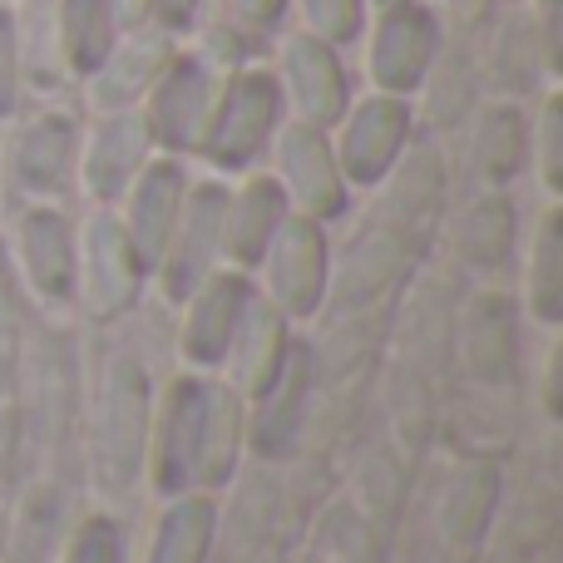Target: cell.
I'll use <instances>...</instances> for the list:
<instances>
[{"mask_svg": "<svg viewBox=\"0 0 563 563\" xmlns=\"http://www.w3.org/2000/svg\"><path fill=\"white\" fill-rule=\"evenodd\" d=\"M525 148H529L525 114H519L515 104L489 109L485 124H479V168H485L495 184H505V178L525 164Z\"/></svg>", "mask_w": 563, "mask_h": 563, "instance_id": "2e32d148", "label": "cell"}, {"mask_svg": "<svg viewBox=\"0 0 563 563\" xmlns=\"http://www.w3.org/2000/svg\"><path fill=\"white\" fill-rule=\"evenodd\" d=\"M277 282H282V297L291 307H311L317 297V282H321V238L311 223H282L277 228Z\"/></svg>", "mask_w": 563, "mask_h": 563, "instance_id": "9a60e30c", "label": "cell"}, {"mask_svg": "<svg viewBox=\"0 0 563 563\" xmlns=\"http://www.w3.org/2000/svg\"><path fill=\"white\" fill-rule=\"evenodd\" d=\"M287 10V0H233V15L243 20L247 30H273Z\"/></svg>", "mask_w": 563, "mask_h": 563, "instance_id": "7402d4cb", "label": "cell"}, {"mask_svg": "<svg viewBox=\"0 0 563 563\" xmlns=\"http://www.w3.org/2000/svg\"><path fill=\"white\" fill-rule=\"evenodd\" d=\"M282 85H287L301 124H311V129H331L351 109V85H346L336 45L317 40L311 30L307 35H291L282 45Z\"/></svg>", "mask_w": 563, "mask_h": 563, "instance_id": "5b68a950", "label": "cell"}, {"mask_svg": "<svg viewBox=\"0 0 563 563\" xmlns=\"http://www.w3.org/2000/svg\"><path fill=\"white\" fill-rule=\"evenodd\" d=\"M134 198H129V247H139L144 263H158L164 247H174V228L184 213V168L178 164H144L134 178Z\"/></svg>", "mask_w": 563, "mask_h": 563, "instance_id": "52a82bcc", "label": "cell"}, {"mask_svg": "<svg viewBox=\"0 0 563 563\" xmlns=\"http://www.w3.org/2000/svg\"><path fill=\"white\" fill-rule=\"evenodd\" d=\"M301 10H307L311 35L327 45H351L366 25V0H301Z\"/></svg>", "mask_w": 563, "mask_h": 563, "instance_id": "ac0fdd59", "label": "cell"}, {"mask_svg": "<svg viewBox=\"0 0 563 563\" xmlns=\"http://www.w3.org/2000/svg\"><path fill=\"white\" fill-rule=\"evenodd\" d=\"M168 59H174V45H168L164 30H158V35H134L129 45H114V55H109L95 75H89V79H95L99 109H109V114L129 109L139 95H148V89H154V79L164 75Z\"/></svg>", "mask_w": 563, "mask_h": 563, "instance_id": "9c48e42d", "label": "cell"}, {"mask_svg": "<svg viewBox=\"0 0 563 563\" xmlns=\"http://www.w3.org/2000/svg\"><path fill=\"white\" fill-rule=\"evenodd\" d=\"M148 148H154V134H148L144 114H134V109L109 114L104 124L95 129V139H89V158H85L89 188H95L99 198L129 194V184H134L148 164Z\"/></svg>", "mask_w": 563, "mask_h": 563, "instance_id": "ba28073f", "label": "cell"}, {"mask_svg": "<svg viewBox=\"0 0 563 563\" xmlns=\"http://www.w3.org/2000/svg\"><path fill=\"white\" fill-rule=\"evenodd\" d=\"M554 253H559V247H554V218H549L544 238H539V263H554ZM549 282H554V277L544 273V287H539V291H544V311L554 317V291H549Z\"/></svg>", "mask_w": 563, "mask_h": 563, "instance_id": "d4e9b609", "label": "cell"}, {"mask_svg": "<svg viewBox=\"0 0 563 563\" xmlns=\"http://www.w3.org/2000/svg\"><path fill=\"white\" fill-rule=\"evenodd\" d=\"M243 301H247V287L243 282H213L208 297L198 301L194 311V327H188V351L198 361H218L223 346L233 341V327L243 321Z\"/></svg>", "mask_w": 563, "mask_h": 563, "instance_id": "5bb4252c", "label": "cell"}, {"mask_svg": "<svg viewBox=\"0 0 563 563\" xmlns=\"http://www.w3.org/2000/svg\"><path fill=\"white\" fill-rule=\"evenodd\" d=\"M282 119V85L267 69H238L223 89H218L213 119H208L203 134V154L213 158L218 168H247L263 144L273 139Z\"/></svg>", "mask_w": 563, "mask_h": 563, "instance_id": "6da1fadb", "label": "cell"}, {"mask_svg": "<svg viewBox=\"0 0 563 563\" xmlns=\"http://www.w3.org/2000/svg\"><path fill=\"white\" fill-rule=\"evenodd\" d=\"M544 178L549 188H559V99H549L544 109Z\"/></svg>", "mask_w": 563, "mask_h": 563, "instance_id": "603a6c76", "label": "cell"}, {"mask_svg": "<svg viewBox=\"0 0 563 563\" xmlns=\"http://www.w3.org/2000/svg\"><path fill=\"white\" fill-rule=\"evenodd\" d=\"M75 563H119L114 559V529H109L104 519H95V525L85 529V539H79V549H75Z\"/></svg>", "mask_w": 563, "mask_h": 563, "instance_id": "44dd1931", "label": "cell"}, {"mask_svg": "<svg viewBox=\"0 0 563 563\" xmlns=\"http://www.w3.org/2000/svg\"><path fill=\"white\" fill-rule=\"evenodd\" d=\"M282 223H287V194H282V184L253 178V184L243 188V198L223 213V238H228V247H233V257L257 263Z\"/></svg>", "mask_w": 563, "mask_h": 563, "instance_id": "30bf717a", "label": "cell"}, {"mask_svg": "<svg viewBox=\"0 0 563 563\" xmlns=\"http://www.w3.org/2000/svg\"><path fill=\"white\" fill-rule=\"evenodd\" d=\"M208 525H213V515L203 505H188L174 519H164V539L154 549V563H198L208 549Z\"/></svg>", "mask_w": 563, "mask_h": 563, "instance_id": "e0dca14e", "label": "cell"}, {"mask_svg": "<svg viewBox=\"0 0 563 563\" xmlns=\"http://www.w3.org/2000/svg\"><path fill=\"white\" fill-rule=\"evenodd\" d=\"M20 99V35H15V15L0 10V119L15 109Z\"/></svg>", "mask_w": 563, "mask_h": 563, "instance_id": "d6986e66", "label": "cell"}, {"mask_svg": "<svg viewBox=\"0 0 563 563\" xmlns=\"http://www.w3.org/2000/svg\"><path fill=\"white\" fill-rule=\"evenodd\" d=\"M218 75L203 65V59H168L164 75L154 79L148 89V134L154 144H168V148H198L208 134V119H213V104H218Z\"/></svg>", "mask_w": 563, "mask_h": 563, "instance_id": "3957f363", "label": "cell"}, {"mask_svg": "<svg viewBox=\"0 0 563 563\" xmlns=\"http://www.w3.org/2000/svg\"><path fill=\"white\" fill-rule=\"evenodd\" d=\"M440 49V25L420 0H390L376 20V35H371V79H376V95H416L426 85L430 65H435Z\"/></svg>", "mask_w": 563, "mask_h": 563, "instance_id": "7a4b0ae2", "label": "cell"}, {"mask_svg": "<svg viewBox=\"0 0 563 563\" xmlns=\"http://www.w3.org/2000/svg\"><path fill=\"white\" fill-rule=\"evenodd\" d=\"M69 164H75V124L65 114H49L25 129V139L15 148V168L25 178V188L55 194V188H65Z\"/></svg>", "mask_w": 563, "mask_h": 563, "instance_id": "4fadbf2b", "label": "cell"}, {"mask_svg": "<svg viewBox=\"0 0 563 563\" xmlns=\"http://www.w3.org/2000/svg\"><path fill=\"white\" fill-rule=\"evenodd\" d=\"M154 15H158V30H164V35H184V30L198 25L203 0H154Z\"/></svg>", "mask_w": 563, "mask_h": 563, "instance_id": "ffe728a7", "label": "cell"}, {"mask_svg": "<svg viewBox=\"0 0 563 563\" xmlns=\"http://www.w3.org/2000/svg\"><path fill=\"white\" fill-rule=\"evenodd\" d=\"M109 5H114L119 30H139L148 15H154V0H109Z\"/></svg>", "mask_w": 563, "mask_h": 563, "instance_id": "cb8c5ba5", "label": "cell"}, {"mask_svg": "<svg viewBox=\"0 0 563 563\" xmlns=\"http://www.w3.org/2000/svg\"><path fill=\"white\" fill-rule=\"evenodd\" d=\"M59 45L75 75H95L119 45V20L109 0H59Z\"/></svg>", "mask_w": 563, "mask_h": 563, "instance_id": "8fae6325", "label": "cell"}, {"mask_svg": "<svg viewBox=\"0 0 563 563\" xmlns=\"http://www.w3.org/2000/svg\"><path fill=\"white\" fill-rule=\"evenodd\" d=\"M20 243H25V263H30V277L40 282V291L65 301L69 287H75V243H69L65 218L30 213L25 228H20Z\"/></svg>", "mask_w": 563, "mask_h": 563, "instance_id": "7c38bea8", "label": "cell"}, {"mask_svg": "<svg viewBox=\"0 0 563 563\" xmlns=\"http://www.w3.org/2000/svg\"><path fill=\"white\" fill-rule=\"evenodd\" d=\"M282 194H291L307 213L331 218L346 203V178H341L336 148L327 144V129L311 124H291L282 134Z\"/></svg>", "mask_w": 563, "mask_h": 563, "instance_id": "8992f818", "label": "cell"}, {"mask_svg": "<svg viewBox=\"0 0 563 563\" xmlns=\"http://www.w3.org/2000/svg\"><path fill=\"white\" fill-rule=\"evenodd\" d=\"M341 119H346L341 148H336L341 178H351V184H380L396 168V158L406 154L410 104L396 95H371L366 104L346 109Z\"/></svg>", "mask_w": 563, "mask_h": 563, "instance_id": "277c9868", "label": "cell"}]
</instances>
